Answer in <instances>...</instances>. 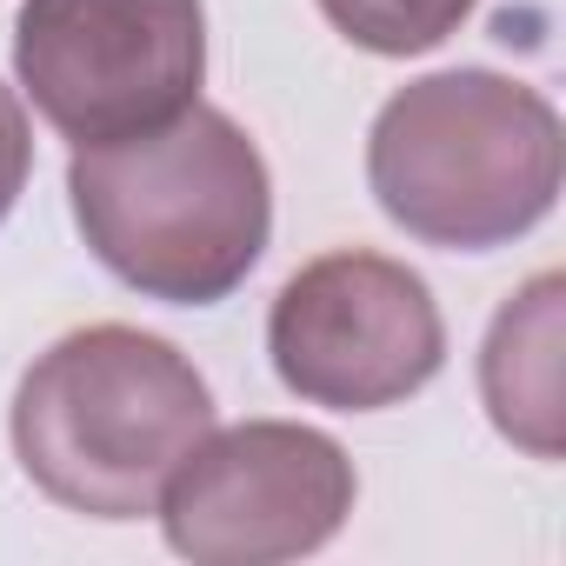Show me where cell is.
I'll return each mask as SVG.
<instances>
[{"mask_svg":"<svg viewBox=\"0 0 566 566\" xmlns=\"http://www.w3.org/2000/svg\"><path fill=\"white\" fill-rule=\"evenodd\" d=\"M321 14L354 48L407 61V54H427L447 34H460V21L473 14V0H321Z\"/></svg>","mask_w":566,"mask_h":566,"instance_id":"cell-8","label":"cell"},{"mask_svg":"<svg viewBox=\"0 0 566 566\" xmlns=\"http://www.w3.org/2000/svg\"><path fill=\"white\" fill-rule=\"evenodd\" d=\"M167 546L200 566H273L321 553L354 513V460L294 420L207 427L160 486Z\"/></svg>","mask_w":566,"mask_h":566,"instance_id":"cell-6","label":"cell"},{"mask_svg":"<svg viewBox=\"0 0 566 566\" xmlns=\"http://www.w3.org/2000/svg\"><path fill=\"white\" fill-rule=\"evenodd\" d=\"M559 114L539 87L486 67L407 81L367 140V180L394 227L486 253L533 233L559 200Z\"/></svg>","mask_w":566,"mask_h":566,"instance_id":"cell-3","label":"cell"},{"mask_svg":"<svg viewBox=\"0 0 566 566\" xmlns=\"http://www.w3.org/2000/svg\"><path fill=\"white\" fill-rule=\"evenodd\" d=\"M207 427V380L174 340L140 327H81L54 340L14 394V453L28 480L87 520L154 513Z\"/></svg>","mask_w":566,"mask_h":566,"instance_id":"cell-2","label":"cell"},{"mask_svg":"<svg viewBox=\"0 0 566 566\" xmlns=\"http://www.w3.org/2000/svg\"><path fill=\"white\" fill-rule=\"evenodd\" d=\"M14 67L54 134L107 147L193 107L207 14L200 0H28Z\"/></svg>","mask_w":566,"mask_h":566,"instance_id":"cell-4","label":"cell"},{"mask_svg":"<svg viewBox=\"0 0 566 566\" xmlns=\"http://www.w3.org/2000/svg\"><path fill=\"white\" fill-rule=\"evenodd\" d=\"M266 354L287 394L334 413H380L413 400L440 374L447 327L407 260L340 247L307 260L280 287Z\"/></svg>","mask_w":566,"mask_h":566,"instance_id":"cell-5","label":"cell"},{"mask_svg":"<svg viewBox=\"0 0 566 566\" xmlns=\"http://www.w3.org/2000/svg\"><path fill=\"white\" fill-rule=\"evenodd\" d=\"M480 394L513 447L559 460V273H539L520 301L500 307L480 354Z\"/></svg>","mask_w":566,"mask_h":566,"instance_id":"cell-7","label":"cell"},{"mask_svg":"<svg viewBox=\"0 0 566 566\" xmlns=\"http://www.w3.org/2000/svg\"><path fill=\"white\" fill-rule=\"evenodd\" d=\"M28 167H34L28 114H21L14 87H0V220L14 213V200H21V187H28Z\"/></svg>","mask_w":566,"mask_h":566,"instance_id":"cell-9","label":"cell"},{"mask_svg":"<svg viewBox=\"0 0 566 566\" xmlns=\"http://www.w3.org/2000/svg\"><path fill=\"white\" fill-rule=\"evenodd\" d=\"M67 193L94 260L134 294L174 307L227 301L260 266L273 233L260 147L240 120L200 101L147 134L74 147Z\"/></svg>","mask_w":566,"mask_h":566,"instance_id":"cell-1","label":"cell"}]
</instances>
